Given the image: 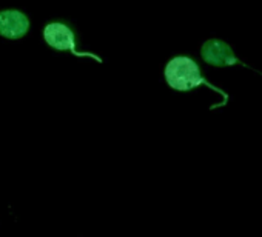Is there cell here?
Returning a JSON list of instances; mask_svg holds the SVG:
<instances>
[{
  "label": "cell",
  "mask_w": 262,
  "mask_h": 237,
  "mask_svg": "<svg viewBox=\"0 0 262 237\" xmlns=\"http://www.w3.org/2000/svg\"><path fill=\"white\" fill-rule=\"evenodd\" d=\"M165 80L167 83L176 89V91H191L201 85L208 86L210 89H213L214 92L221 94L224 97V102L221 103V106L227 105L228 102V94H225V91L219 89L217 86H213L210 82H207V79L202 76L201 68L198 65L196 60H193L188 56H176L173 57L167 66H165Z\"/></svg>",
  "instance_id": "obj_1"
},
{
  "label": "cell",
  "mask_w": 262,
  "mask_h": 237,
  "mask_svg": "<svg viewBox=\"0 0 262 237\" xmlns=\"http://www.w3.org/2000/svg\"><path fill=\"white\" fill-rule=\"evenodd\" d=\"M43 39L48 46L57 51H70L76 57H93L94 60L102 63V59L91 53H82L76 50V34L73 28L65 22H51L43 30Z\"/></svg>",
  "instance_id": "obj_2"
},
{
  "label": "cell",
  "mask_w": 262,
  "mask_h": 237,
  "mask_svg": "<svg viewBox=\"0 0 262 237\" xmlns=\"http://www.w3.org/2000/svg\"><path fill=\"white\" fill-rule=\"evenodd\" d=\"M201 57L213 66L217 68H225V66H233V65H239L244 68L251 69L247 63H244L242 60H239L234 54V51L231 50V46L228 43H225L224 40L219 39H210L207 40L202 48H201Z\"/></svg>",
  "instance_id": "obj_3"
},
{
  "label": "cell",
  "mask_w": 262,
  "mask_h": 237,
  "mask_svg": "<svg viewBox=\"0 0 262 237\" xmlns=\"http://www.w3.org/2000/svg\"><path fill=\"white\" fill-rule=\"evenodd\" d=\"M30 31V17L19 10H4L0 11V36L17 40L27 36Z\"/></svg>",
  "instance_id": "obj_4"
}]
</instances>
